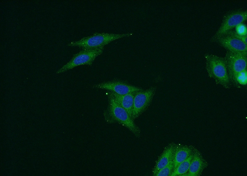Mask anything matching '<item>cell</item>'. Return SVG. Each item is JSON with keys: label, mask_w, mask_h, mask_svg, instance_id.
I'll return each mask as SVG.
<instances>
[{"label": "cell", "mask_w": 247, "mask_h": 176, "mask_svg": "<svg viewBox=\"0 0 247 176\" xmlns=\"http://www.w3.org/2000/svg\"><path fill=\"white\" fill-rule=\"evenodd\" d=\"M108 105L105 116L107 119L116 122L124 126L135 135L139 137L140 130L127 111L115 100L111 91L107 92Z\"/></svg>", "instance_id": "cell-1"}, {"label": "cell", "mask_w": 247, "mask_h": 176, "mask_svg": "<svg viewBox=\"0 0 247 176\" xmlns=\"http://www.w3.org/2000/svg\"><path fill=\"white\" fill-rule=\"evenodd\" d=\"M206 68L209 76L216 83L229 89L231 82L224 58L211 54L205 55Z\"/></svg>", "instance_id": "cell-2"}, {"label": "cell", "mask_w": 247, "mask_h": 176, "mask_svg": "<svg viewBox=\"0 0 247 176\" xmlns=\"http://www.w3.org/2000/svg\"><path fill=\"white\" fill-rule=\"evenodd\" d=\"M132 33L121 34L105 33H95L93 35L84 37L80 40L68 43L69 46L79 47L83 48H95L104 46L118 39L129 36Z\"/></svg>", "instance_id": "cell-3"}, {"label": "cell", "mask_w": 247, "mask_h": 176, "mask_svg": "<svg viewBox=\"0 0 247 176\" xmlns=\"http://www.w3.org/2000/svg\"><path fill=\"white\" fill-rule=\"evenodd\" d=\"M104 47L95 48H83L73 56L71 59L56 72L59 74L77 66H91L95 58L103 53Z\"/></svg>", "instance_id": "cell-4"}, {"label": "cell", "mask_w": 247, "mask_h": 176, "mask_svg": "<svg viewBox=\"0 0 247 176\" xmlns=\"http://www.w3.org/2000/svg\"><path fill=\"white\" fill-rule=\"evenodd\" d=\"M224 59L230 81L236 85L237 74L247 69V54L228 51Z\"/></svg>", "instance_id": "cell-5"}, {"label": "cell", "mask_w": 247, "mask_h": 176, "mask_svg": "<svg viewBox=\"0 0 247 176\" xmlns=\"http://www.w3.org/2000/svg\"><path fill=\"white\" fill-rule=\"evenodd\" d=\"M156 90V87L153 86L135 93L132 116L133 120L138 117L149 106Z\"/></svg>", "instance_id": "cell-6"}, {"label": "cell", "mask_w": 247, "mask_h": 176, "mask_svg": "<svg viewBox=\"0 0 247 176\" xmlns=\"http://www.w3.org/2000/svg\"><path fill=\"white\" fill-rule=\"evenodd\" d=\"M247 19L246 11L233 12L228 15L223 20L220 27L211 39L215 41L220 37L224 36L238 24L242 23Z\"/></svg>", "instance_id": "cell-7"}, {"label": "cell", "mask_w": 247, "mask_h": 176, "mask_svg": "<svg viewBox=\"0 0 247 176\" xmlns=\"http://www.w3.org/2000/svg\"><path fill=\"white\" fill-rule=\"evenodd\" d=\"M93 87L106 90L119 95L135 93L143 89L119 81H112L96 84Z\"/></svg>", "instance_id": "cell-8"}, {"label": "cell", "mask_w": 247, "mask_h": 176, "mask_svg": "<svg viewBox=\"0 0 247 176\" xmlns=\"http://www.w3.org/2000/svg\"><path fill=\"white\" fill-rule=\"evenodd\" d=\"M216 41L228 51L247 54V44L241 40L225 35L219 38Z\"/></svg>", "instance_id": "cell-9"}, {"label": "cell", "mask_w": 247, "mask_h": 176, "mask_svg": "<svg viewBox=\"0 0 247 176\" xmlns=\"http://www.w3.org/2000/svg\"><path fill=\"white\" fill-rule=\"evenodd\" d=\"M207 166V162L200 152L197 150L194 149L189 170L183 176H199Z\"/></svg>", "instance_id": "cell-10"}, {"label": "cell", "mask_w": 247, "mask_h": 176, "mask_svg": "<svg viewBox=\"0 0 247 176\" xmlns=\"http://www.w3.org/2000/svg\"><path fill=\"white\" fill-rule=\"evenodd\" d=\"M176 145L170 144L166 147L157 159L153 170V174L155 176L161 169L166 166L174 158Z\"/></svg>", "instance_id": "cell-11"}, {"label": "cell", "mask_w": 247, "mask_h": 176, "mask_svg": "<svg viewBox=\"0 0 247 176\" xmlns=\"http://www.w3.org/2000/svg\"><path fill=\"white\" fill-rule=\"evenodd\" d=\"M116 102L128 112L132 119L135 93L121 95L111 91Z\"/></svg>", "instance_id": "cell-12"}, {"label": "cell", "mask_w": 247, "mask_h": 176, "mask_svg": "<svg viewBox=\"0 0 247 176\" xmlns=\"http://www.w3.org/2000/svg\"><path fill=\"white\" fill-rule=\"evenodd\" d=\"M194 149L190 146L176 145L173 158L174 169L193 153Z\"/></svg>", "instance_id": "cell-13"}, {"label": "cell", "mask_w": 247, "mask_h": 176, "mask_svg": "<svg viewBox=\"0 0 247 176\" xmlns=\"http://www.w3.org/2000/svg\"><path fill=\"white\" fill-rule=\"evenodd\" d=\"M193 153L188 158L179 164L173 170L170 176H183L188 171Z\"/></svg>", "instance_id": "cell-14"}, {"label": "cell", "mask_w": 247, "mask_h": 176, "mask_svg": "<svg viewBox=\"0 0 247 176\" xmlns=\"http://www.w3.org/2000/svg\"><path fill=\"white\" fill-rule=\"evenodd\" d=\"M174 170L173 159L165 166L159 170L156 174V176H170Z\"/></svg>", "instance_id": "cell-15"}, {"label": "cell", "mask_w": 247, "mask_h": 176, "mask_svg": "<svg viewBox=\"0 0 247 176\" xmlns=\"http://www.w3.org/2000/svg\"><path fill=\"white\" fill-rule=\"evenodd\" d=\"M247 69L238 73L236 78V86L239 85H246L247 82Z\"/></svg>", "instance_id": "cell-16"}, {"label": "cell", "mask_w": 247, "mask_h": 176, "mask_svg": "<svg viewBox=\"0 0 247 176\" xmlns=\"http://www.w3.org/2000/svg\"><path fill=\"white\" fill-rule=\"evenodd\" d=\"M236 32L238 35L242 36H247V27L245 24L242 23L238 24L236 27Z\"/></svg>", "instance_id": "cell-17"}, {"label": "cell", "mask_w": 247, "mask_h": 176, "mask_svg": "<svg viewBox=\"0 0 247 176\" xmlns=\"http://www.w3.org/2000/svg\"><path fill=\"white\" fill-rule=\"evenodd\" d=\"M228 36L238 39L247 44V36H242L237 34L234 31L231 30L227 32L224 36Z\"/></svg>", "instance_id": "cell-18"}]
</instances>
